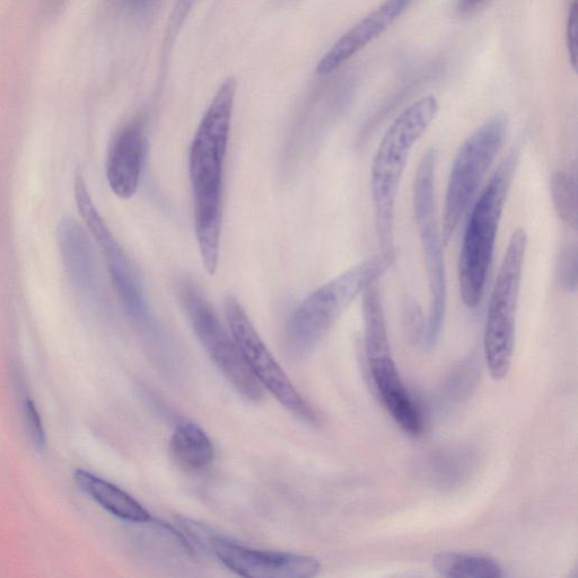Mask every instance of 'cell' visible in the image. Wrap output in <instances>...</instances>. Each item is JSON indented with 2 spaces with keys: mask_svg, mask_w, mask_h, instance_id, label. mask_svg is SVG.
Wrapping results in <instances>:
<instances>
[{
  "mask_svg": "<svg viewBox=\"0 0 578 578\" xmlns=\"http://www.w3.org/2000/svg\"><path fill=\"white\" fill-rule=\"evenodd\" d=\"M189 531L195 532L198 540L231 572L247 578H311L319 575L321 564L317 558L251 548L231 540L207 534L204 527L190 523Z\"/></svg>",
  "mask_w": 578,
  "mask_h": 578,
  "instance_id": "cell-11",
  "label": "cell"
},
{
  "mask_svg": "<svg viewBox=\"0 0 578 578\" xmlns=\"http://www.w3.org/2000/svg\"><path fill=\"white\" fill-rule=\"evenodd\" d=\"M238 83L227 78L201 119L189 153L195 230L201 260L214 276L220 261L223 177Z\"/></svg>",
  "mask_w": 578,
  "mask_h": 578,
  "instance_id": "cell-1",
  "label": "cell"
},
{
  "mask_svg": "<svg viewBox=\"0 0 578 578\" xmlns=\"http://www.w3.org/2000/svg\"><path fill=\"white\" fill-rule=\"evenodd\" d=\"M24 411L31 439L37 448L42 449L46 445V432L39 411L31 400L25 401Z\"/></svg>",
  "mask_w": 578,
  "mask_h": 578,
  "instance_id": "cell-24",
  "label": "cell"
},
{
  "mask_svg": "<svg viewBox=\"0 0 578 578\" xmlns=\"http://www.w3.org/2000/svg\"><path fill=\"white\" fill-rule=\"evenodd\" d=\"M557 279L560 286L568 292L577 289V244L568 243L560 251L557 264Z\"/></svg>",
  "mask_w": 578,
  "mask_h": 578,
  "instance_id": "cell-21",
  "label": "cell"
},
{
  "mask_svg": "<svg viewBox=\"0 0 578 578\" xmlns=\"http://www.w3.org/2000/svg\"><path fill=\"white\" fill-rule=\"evenodd\" d=\"M177 291L192 330L218 371L243 398L259 401L264 389L245 365L231 332L225 330L212 304L189 278L179 280Z\"/></svg>",
  "mask_w": 578,
  "mask_h": 578,
  "instance_id": "cell-8",
  "label": "cell"
},
{
  "mask_svg": "<svg viewBox=\"0 0 578 578\" xmlns=\"http://www.w3.org/2000/svg\"><path fill=\"white\" fill-rule=\"evenodd\" d=\"M224 308L235 344L240 350L245 365L248 366L260 387L267 390L295 417L304 422H315L317 416L314 410L271 354L238 297L227 295Z\"/></svg>",
  "mask_w": 578,
  "mask_h": 578,
  "instance_id": "cell-9",
  "label": "cell"
},
{
  "mask_svg": "<svg viewBox=\"0 0 578 578\" xmlns=\"http://www.w3.org/2000/svg\"><path fill=\"white\" fill-rule=\"evenodd\" d=\"M507 118L496 115L485 122L461 146L452 165L442 222L443 244L448 245L462 216L483 182L504 143Z\"/></svg>",
  "mask_w": 578,
  "mask_h": 578,
  "instance_id": "cell-7",
  "label": "cell"
},
{
  "mask_svg": "<svg viewBox=\"0 0 578 578\" xmlns=\"http://www.w3.org/2000/svg\"><path fill=\"white\" fill-rule=\"evenodd\" d=\"M58 243L70 283L83 299H99L98 273L89 236L73 218L58 226Z\"/></svg>",
  "mask_w": 578,
  "mask_h": 578,
  "instance_id": "cell-15",
  "label": "cell"
},
{
  "mask_svg": "<svg viewBox=\"0 0 578 578\" xmlns=\"http://www.w3.org/2000/svg\"><path fill=\"white\" fill-rule=\"evenodd\" d=\"M487 0H459L458 10L462 13H470L483 6Z\"/></svg>",
  "mask_w": 578,
  "mask_h": 578,
  "instance_id": "cell-25",
  "label": "cell"
},
{
  "mask_svg": "<svg viewBox=\"0 0 578 578\" xmlns=\"http://www.w3.org/2000/svg\"><path fill=\"white\" fill-rule=\"evenodd\" d=\"M197 2L198 0H177V2H175L170 16L168 34H166V41H168L166 45L170 46L174 41V38L177 37L183 23L187 20L192 7H194Z\"/></svg>",
  "mask_w": 578,
  "mask_h": 578,
  "instance_id": "cell-22",
  "label": "cell"
},
{
  "mask_svg": "<svg viewBox=\"0 0 578 578\" xmlns=\"http://www.w3.org/2000/svg\"><path fill=\"white\" fill-rule=\"evenodd\" d=\"M362 295L364 346L367 362H369L376 358L391 355V347L379 282L367 287Z\"/></svg>",
  "mask_w": 578,
  "mask_h": 578,
  "instance_id": "cell-18",
  "label": "cell"
},
{
  "mask_svg": "<svg viewBox=\"0 0 578 578\" xmlns=\"http://www.w3.org/2000/svg\"><path fill=\"white\" fill-rule=\"evenodd\" d=\"M170 454L178 468L197 474L213 463L215 448L203 428L194 423H182L175 427L171 436Z\"/></svg>",
  "mask_w": 578,
  "mask_h": 578,
  "instance_id": "cell-17",
  "label": "cell"
},
{
  "mask_svg": "<svg viewBox=\"0 0 578 578\" xmlns=\"http://www.w3.org/2000/svg\"><path fill=\"white\" fill-rule=\"evenodd\" d=\"M437 152L428 150L420 160L414 180V212L425 261L431 306L423 343L432 349L439 341L448 304V280L442 232L437 220L435 177Z\"/></svg>",
  "mask_w": 578,
  "mask_h": 578,
  "instance_id": "cell-5",
  "label": "cell"
},
{
  "mask_svg": "<svg viewBox=\"0 0 578 578\" xmlns=\"http://www.w3.org/2000/svg\"><path fill=\"white\" fill-rule=\"evenodd\" d=\"M414 0H385L375 11L365 16L346 32L319 61L317 73L321 76L336 72L369 43L381 37L404 14Z\"/></svg>",
  "mask_w": 578,
  "mask_h": 578,
  "instance_id": "cell-12",
  "label": "cell"
},
{
  "mask_svg": "<svg viewBox=\"0 0 578 578\" xmlns=\"http://www.w3.org/2000/svg\"><path fill=\"white\" fill-rule=\"evenodd\" d=\"M146 151L143 121L136 120L122 128L113 138L107 159V179L117 197H134L142 177Z\"/></svg>",
  "mask_w": 578,
  "mask_h": 578,
  "instance_id": "cell-13",
  "label": "cell"
},
{
  "mask_svg": "<svg viewBox=\"0 0 578 578\" xmlns=\"http://www.w3.org/2000/svg\"><path fill=\"white\" fill-rule=\"evenodd\" d=\"M433 567L449 578H501L503 568L492 557L463 553H441L433 558Z\"/></svg>",
  "mask_w": 578,
  "mask_h": 578,
  "instance_id": "cell-19",
  "label": "cell"
},
{
  "mask_svg": "<svg viewBox=\"0 0 578 578\" xmlns=\"http://www.w3.org/2000/svg\"><path fill=\"white\" fill-rule=\"evenodd\" d=\"M126 6L133 8V10H140L150 3V0H122Z\"/></svg>",
  "mask_w": 578,
  "mask_h": 578,
  "instance_id": "cell-26",
  "label": "cell"
},
{
  "mask_svg": "<svg viewBox=\"0 0 578 578\" xmlns=\"http://www.w3.org/2000/svg\"><path fill=\"white\" fill-rule=\"evenodd\" d=\"M392 264L383 256L366 259L306 297L286 323L284 340L289 355L302 358L312 353L348 306L379 282Z\"/></svg>",
  "mask_w": 578,
  "mask_h": 578,
  "instance_id": "cell-3",
  "label": "cell"
},
{
  "mask_svg": "<svg viewBox=\"0 0 578 578\" xmlns=\"http://www.w3.org/2000/svg\"><path fill=\"white\" fill-rule=\"evenodd\" d=\"M75 198L87 229L100 245L113 286L128 317L137 327L146 332H154L156 322L137 270L94 205L82 177H77L75 181Z\"/></svg>",
  "mask_w": 578,
  "mask_h": 578,
  "instance_id": "cell-10",
  "label": "cell"
},
{
  "mask_svg": "<svg viewBox=\"0 0 578 578\" xmlns=\"http://www.w3.org/2000/svg\"><path fill=\"white\" fill-rule=\"evenodd\" d=\"M440 110L436 96L426 95L410 104L385 131L372 163L371 190L381 256L393 262L394 210L400 182L413 148L433 124Z\"/></svg>",
  "mask_w": 578,
  "mask_h": 578,
  "instance_id": "cell-2",
  "label": "cell"
},
{
  "mask_svg": "<svg viewBox=\"0 0 578 578\" xmlns=\"http://www.w3.org/2000/svg\"><path fill=\"white\" fill-rule=\"evenodd\" d=\"M527 248V233L522 229L514 231L490 296L484 350L489 373L497 381L506 378L512 366L516 311Z\"/></svg>",
  "mask_w": 578,
  "mask_h": 578,
  "instance_id": "cell-6",
  "label": "cell"
},
{
  "mask_svg": "<svg viewBox=\"0 0 578 578\" xmlns=\"http://www.w3.org/2000/svg\"><path fill=\"white\" fill-rule=\"evenodd\" d=\"M577 174L574 171H558L551 179V197L556 212L564 223L574 231L578 225Z\"/></svg>",
  "mask_w": 578,
  "mask_h": 578,
  "instance_id": "cell-20",
  "label": "cell"
},
{
  "mask_svg": "<svg viewBox=\"0 0 578 578\" xmlns=\"http://www.w3.org/2000/svg\"><path fill=\"white\" fill-rule=\"evenodd\" d=\"M521 147L514 146L472 207L459 257V286L464 305L476 309L492 266L499 223Z\"/></svg>",
  "mask_w": 578,
  "mask_h": 578,
  "instance_id": "cell-4",
  "label": "cell"
},
{
  "mask_svg": "<svg viewBox=\"0 0 578 578\" xmlns=\"http://www.w3.org/2000/svg\"><path fill=\"white\" fill-rule=\"evenodd\" d=\"M81 490L98 503L102 509L120 520L136 524H151L153 516L124 489L113 485L91 472L78 469L74 475Z\"/></svg>",
  "mask_w": 578,
  "mask_h": 578,
  "instance_id": "cell-16",
  "label": "cell"
},
{
  "mask_svg": "<svg viewBox=\"0 0 578 578\" xmlns=\"http://www.w3.org/2000/svg\"><path fill=\"white\" fill-rule=\"evenodd\" d=\"M369 365L375 389L394 422L409 435L422 434V413L402 381L392 355L373 359Z\"/></svg>",
  "mask_w": 578,
  "mask_h": 578,
  "instance_id": "cell-14",
  "label": "cell"
},
{
  "mask_svg": "<svg viewBox=\"0 0 578 578\" xmlns=\"http://www.w3.org/2000/svg\"><path fill=\"white\" fill-rule=\"evenodd\" d=\"M566 42L572 66L576 72L578 63V0H572L568 13Z\"/></svg>",
  "mask_w": 578,
  "mask_h": 578,
  "instance_id": "cell-23",
  "label": "cell"
}]
</instances>
